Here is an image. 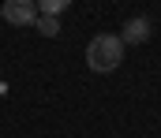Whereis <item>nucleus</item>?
<instances>
[{
  "mask_svg": "<svg viewBox=\"0 0 161 138\" xmlns=\"http://www.w3.org/2000/svg\"><path fill=\"white\" fill-rule=\"evenodd\" d=\"M124 41L116 34H97L90 45H86V67L90 71H97V75H109V71H116L124 64Z\"/></svg>",
  "mask_w": 161,
  "mask_h": 138,
  "instance_id": "f257e3e1",
  "label": "nucleus"
},
{
  "mask_svg": "<svg viewBox=\"0 0 161 138\" xmlns=\"http://www.w3.org/2000/svg\"><path fill=\"white\" fill-rule=\"evenodd\" d=\"M0 15H4V23H11V26H34V23H38V4H34V0H4Z\"/></svg>",
  "mask_w": 161,
  "mask_h": 138,
  "instance_id": "f03ea898",
  "label": "nucleus"
},
{
  "mask_svg": "<svg viewBox=\"0 0 161 138\" xmlns=\"http://www.w3.org/2000/svg\"><path fill=\"white\" fill-rule=\"evenodd\" d=\"M150 34H154V23L146 19V15H135V19H127L120 30V41L124 45H146L150 41Z\"/></svg>",
  "mask_w": 161,
  "mask_h": 138,
  "instance_id": "7ed1b4c3",
  "label": "nucleus"
},
{
  "mask_svg": "<svg viewBox=\"0 0 161 138\" xmlns=\"http://www.w3.org/2000/svg\"><path fill=\"white\" fill-rule=\"evenodd\" d=\"M34 4H38L41 15H53V19H60V15L71 8V0H34Z\"/></svg>",
  "mask_w": 161,
  "mask_h": 138,
  "instance_id": "20e7f679",
  "label": "nucleus"
},
{
  "mask_svg": "<svg viewBox=\"0 0 161 138\" xmlns=\"http://www.w3.org/2000/svg\"><path fill=\"white\" fill-rule=\"evenodd\" d=\"M34 26H38L41 38H56V34H60V19H53V15H38Z\"/></svg>",
  "mask_w": 161,
  "mask_h": 138,
  "instance_id": "39448f33",
  "label": "nucleus"
}]
</instances>
